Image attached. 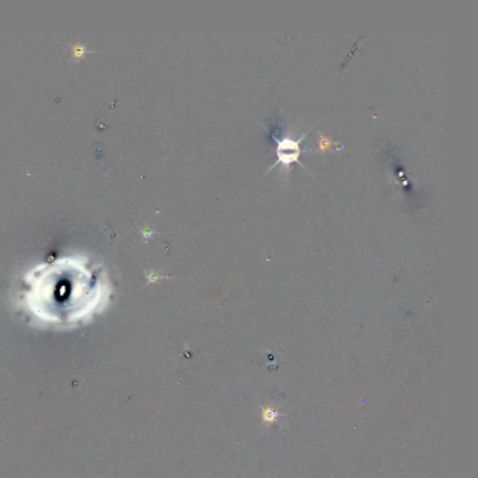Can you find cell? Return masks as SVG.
Instances as JSON below:
<instances>
[{
  "mask_svg": "<svg viewBox=\"0 0 478 478\" xmlns=\"http://www.w3.org/2000/svg\"><path fill=\"white\" fill-rule=\"evenodd\" d=\"M28 283L30 289L21 297L23 306L45 326H77L89 320L107 299L105 286L97 274L83 267H53Z\"/></svg>",
  "mask_w": 478,
  "mask_h": 478,
  "instance_id": "6da1fadb",
  "label": "cell"
},
{
  "mask_svg": "<svg viewBox=\"0 0 478 478\" xmlns=\"http://www.w3.org/2000/svg\"><path fill=\"white\" fill-rule=\"evenodd\" d=\"M274 140H275L276 147H275V154H276V162L272 166H271V169L268 171H271L272 169H275L276 166H282L283 169H286L288 170L289 167L292 166L293 163L300 164L301 167L304 169V166L301 164L300 162V154L304 151V153H307L308 150H303L301 149V142H303V139L306 138L304 135H301L299 139H293L290 138V136H283V138H279V136H275V135H271Z\"/></svg>",
  "mask_w": 478,
  "mask_h": 478,
  "instance_id": "7a4b0ae2",
  "label": "cell"
},
{
  "mask_svg": "<svg viewBox=\"0 0 478 478\" xmlns=\"http://www.w3.org/2000/svg\"><path fill=\"white\" fill-rule=\"evenodd\" d=\"M318 150L320 151H323V153H324V151H330V150H333V149H334V147H338V149H340L341 146L338 143H335V142H333V140H331V139L330 138H327V136H324V135H318Z\"/></svg>",
  "mask_w": 478,
  "mask_h": 478,
  "instance_id": "3957f363",
  "label": "cell"
},
{
  "mask_svg": "<svg viewBox=\"0 0 478 478\" xmlns=\"http://www.w3.org/2000/svg\"><path fill=\"white\" fill-rule=\"evenodd\" d=\"M278 418V413L274 411V410H271V408H267L265 411H264V422H274L275 419Z\"/></svg>",
  "mask_w": 478,
  "mask_h": 478,
  "instance_id": "277c9868",
  "label": "cell"
}]
</instances>
